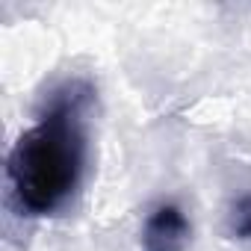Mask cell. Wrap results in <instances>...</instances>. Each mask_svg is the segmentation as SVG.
Segmentation results:
<instances>
[{
  "label": "cell",
  "mask_w": 251,
  "mask_h": 251,
  "mask_svg": "<svg viewBox=\"0 0 251 251\" xmlns=\"http://www.w3.org/2000/svg\"><path fill=\"white\" fill-rule=\"evenodd\" d=\"M89 95L86 83H65L39 121L18 136L9 154V180L27 216H50L74 195L86 166L83 112Z\"/></svg>",
  "instance_id": "6da1fadb"
},
{
  "label": "cell",
  "mask_w": 251,
  "mask_h": 251,
  "mask_svg": "<svg viewBox=\"0 0 251 251\" xmlns=\"http://www.w3.org/2000/svg\"><path fill=\"white\" fill-rule=\"evenodd\" d=\"M192 225L177 204H160L142 225V251H186Z\"/></svg>",
  "instance_id": "7a4b0ae2"
},
{
  "label": "cell",
  "mask_w": 251,
  "mask_h": 251,
  "mask_svg": "<svg viewBox=\"0 0 251 251\" xmlns=\"http://www.w3.org/2000/svg\"><path fill=\"white\" fill-rule=\"evenodd\" d=\"M227 233L233 239H251V195H239L227 210Z\"/></svg>",
  "instance_id": "3957f363"
}]
</instances>
